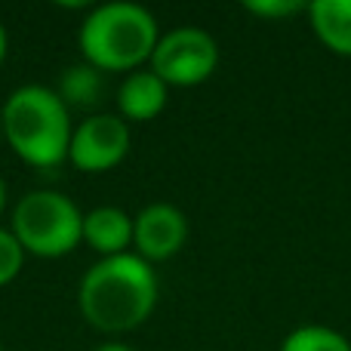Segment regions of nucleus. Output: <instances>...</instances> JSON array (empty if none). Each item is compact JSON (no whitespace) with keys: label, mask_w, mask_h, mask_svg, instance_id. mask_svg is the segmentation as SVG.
I'll list each match as a JSON object with an SVG mask.
<instances>
[{"label":"nucleus","mask_w":351,"mask_h":351,"mask_svg":"<svg viewBox=\"0 0 351 351\" xmlns=\"http://www.w3.org/2000/svg\"><path fill=\"white\" fill-rule=\"evenodd\" d=\"M80 311L102 333H127L152 317L158 305V278L139 253L96 262L80 280Z\"/></svg>","instance_id":"1"},{"label":"nucleus","mask_w":351,"mask_h":351,"mask_svg":"<svg viewBox=\"0 0 351 351\" xmlns=\"http://www.w3.org/2000/svg\"><path fill=\"white\" fill-rule=\"evenodd\" d=\"M0 127L10 148L37 170H53L71 148V117L68 105L47 86H19L0 111Z\"/></svg>","instance_id":"2"},{"label":"nucleus","mask_w":351,"mask_h":351,"mask_svg":"<svg viewBox=\"0 0 351 351\" xmlns=\"http://www.w3.org/2000/svg\"><path fill=\"white\" fill-rule=\"evenodd\" d=\"M158 22L139 3H102L80 25V53L99 71H136L152 62L158 47Z\"/></svg>","instance_id":"3"},{"label":"nucleus","mask_w":351,"mask_h":351,"mask_svg":"<svg viewBox=\"0 0 351 351\" xmlns=\"http://www.w3.org/2000/svg\"><path fill=\"white\" fill-rule=\"evenodd\" d=\"M12 234L25 253L59 259L84 241V216L59 191H31L12 213Z\"/></svg>","instance_id":"4"},{"label":"nucleus","mask_w":351,"mask_h":351,"mask_svg":"<svg viewBox=\"0 0 351 351\" xmlns=\"http://www.w3.org/2000/svg\"><path fill=\"white\" fill-rule=\"evenodd\" d=\"M219 47L204 28H176L154 47L152 71L167 86H197L216 71Z\"/></svg>","instance_id":"5"},{"label":"nucleus","mask_w":351,"mask_h":351,"mask_svg":"<svg viewBox=\"0 0 351 351\" xmlns=\"http://www.w3.org/2000/svg\"><path fill=\"white\" fill-rule=\"evenodd\" d=\"M130 152V130L114 114H93L74 130L68 160L84 173H105Z\"/></svg>","instance_id":"6"},{"label":"nucleus","mask_w":351,"mask_h":351,"mask_svg":"<svg viewBox=\"0 0 351 351\" xmlns=\"http://www.w3.org/2000/svg\"><path fill=\"white\" fill-rule=\"evenodd\" d=\"M188 241V219L173 204H152L133 219V243L145 262H164Z\"/></svg>","instance_id":"7"},{"label":"nucleus","mask_w":351,"mask_h":351,"mask_svg":"<svg viewBox=\"0 0 351 351\" xmlns=\"http://www.w3.org/2000/svg\"><path fill=\"white\" fill-rule=\"evenodd\" d=\"M84 241L105 259L121 256L133 243V219L117 206H99L84 216Z\"/></svg>","instance_id":"8"},{"label":"nucleus","mask_w":351,"mask_h":351,"mask_svg":"<svg viewBox=\"0 0 351 351\" xmlns=\"http://www.w3.org/2000/svg\"><path fill=\"white\" fill-rule=\"evenodd\" d=\"M167 105V84L158 74L148 71H133L127 80L121 84L117 93V108L127 121H152L164 111Z\"/></svg>","instance_id":"9"},{"label":"nucleus","mask_w":351,"mask_h":351,"mask_svg":"<svg viewBox=\"0 0 351 351\" xmlns=\"http://www.w3.org/2000/svg\"><path fill=\"white\" fill-rule=\"evenodd\" d=\"M308 19L317 40L336 56H351V0H315Z\"/></svg>","instance_id":"10"},{"label":"nucleus","mask_w":351,"mask_h":351,"mask_svg":"<svg viewBox=\"0 0 351 351\" xmlns=\"http://www.w3.org/2000/svg\"><path fill=\"white\" fill-rule=\"evenodd\" d=\"M102 71L93 65H71L62 71L59 80V99L68 105V108H90V105L99 102L102 96Z\"/></svg>","instance_id":"11"},{"label":"nucleus","mask_w":351,"mask_h":351,"mask_svg":"<svg viewBox=\"0 0 351 351\" xmlns=\"http://www.w3.org/2000/svg\"><path fill=\"white\" fill-rule=\"evenodd\" d=\"M280 351H351V342L330 327L308 324V327L293 330V333L284 339Z\"/></svg>","instance_id":"12"},{"label":"nucleus","mask_w":351,"mask_h":351,"mask_svg":"<svg viewBox=\"0 0 351 351\" xmlns=\"http://www.w3.org/2000/svg\"><path fill=\"white\" fill-rule=\"evenodd\" d=\"M22 262H25L22 243L16 241V234H12V231L0 228V287H6L10 280L19 278V271H22Z\"/></svg>","instance_id":"13"},{"label":"nucleus","mask_w":351,"mask_h":351,"mask_svg":"<svg viewBox=\"0 0 351 351\" xmlns=\"http://www.w3.org/2000/svg\"><path fill=\"white\" fill-rule=\"evenodd\" d=\"M243 6L253 16H262V19H284V16H296L299 10H305V3H299V0H247Z\"/></svg>","instance_id":"14"},{"label":"nucleus","mask_w":351,"mask_h":351,"mask_svg":"<svg viewBox=\"0 0 351 351\" xmlns=\"http://www.w3.org/2000/svg\"><path fill=\"white\" fill-rule=\"evenodd\" d=\"M3 56H6V31L0 25V65H3Z\"/></svg>","instance_id":"15"},{"label":"nucleus","mask_w":351,"mask_h":351,"mask_svg":"<svg viewBox=\"0 0 351 351\" xmlns=\"http://www.w3.org/2000/svg\"><path fill=\"white\" fill-rule=\"evenodd\" d=\"M96 351H133V348H127V346H102V348H96Z\"/></svg>","instance_id":"16"},{"label":"nucleus","mask_w":351,"mask_h":351,"mask_svg":"<svg viewBox=\"0 0 351 351\" xmlns=\"http://www.w3.org/2000/svg\"><path fill=\"white\" fill-rule=\"evenodd\" d=\"M3 204H6V188H3V182H0V210H3Z\"/></svg>","instance_id":"17"},{"label":"nucleus","mask_w":351,"mask_h":351,"mask_svg":"<svg viewBox=\"0 0 351 351\" xmlns=\"http://www.w3.org/2000/svg\"><path fill=\"white\" fill-rule=\"evenodd\" d=\"M0 133H3V127H0Z\"/></svg>","instance_id":"18"}]
</instances>
